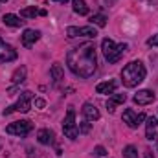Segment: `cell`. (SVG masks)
Wrapping results in <instances>:
<instances>
[{
    "label": "cell",
    "mask_w": 158,
    "mask_h": 158,
    "mask_svg": "<svg viewBox=\"0 0 158 158\" xmlns=\"http://www.w3.org/2000/svg\"><path fill=\"white\" fill-rule=\"evenodd\" d=\"M66 64L79 77L83 79L92 77L96 68H98V57H96L94 44L92 42H85V44H81L77 48H72L66 53Z\"/></svg>",
    "instance_id": "cell-1"
},
{
    "label": "cell",
    "mask_w": 158,
    "mask_h": 158,
    "mask_svg": "<svg viewBox=\"0 0 158 158\" xmlns=\"http://www.w3.org/2000/svg\"><path fill=\"white\" fill-rule=\"evenodd\" d=\"M147 76V70L143 66L142 61H131L129 64H125V68L121 70V81L127 88H134L138 86Z\"/></svg>",
    "instance_id": "cell-2"
},
{
    "label": "cell",
    "mask_w": 158,
    "mask_h": 158,
    "mask_svg": "<svg viewBox=\"0 0 158 158\" xmlns=\"http://www.w3.org/2000/svg\"><path fill=\"white\" fill-rule=\"evenodd\" d=\"M127 44L125 42H121V44H116L112 39H103L101 40V52H103V55H105V59L112 64V63H118L119 59H121V55L127 52Z\"/></svg>",
    "instance_id": "cell-3"
},
{
    "label": "cell",
    "mask_w": 158,
    "mask_h": 158,
    "mask_svg": "<svg viewBox=\"0 0 158 158\" xmlns=\"http://www.w3.org/2000/svg\"><path fill=\"white\" fill-rule=\"evenodd\" d=\"M31 99H33V94L30 92V90H24V92H20V96H19V99H17V103L15 105H11V107H6L4 109V116H9L11 112H22V114H26V112H30V109H31Z\"/></svg>",
    "instance_id": "cell-4"
},
{
    "label": "cell",
    "mask_w": 158,
    "mask_h": 158,
    "mask_svg": "<svg viewBox=\"0 0 158 158\" xmlns=\"http://www.w3.org/2000/svg\"><path fill=\"white\" fill-rule=\"evenodd\" d=\"M63 132H64L66 138L77 140L79 129H77V121H76V110H74V107L68 109L66 116H64V119H63Z\"/></svg>",
    "instance_id": "cell-5"
},
{
    "label": "cell",
    "mask_w": 158,
    "mask_h": 158,
    "mask_svg": "<svg viewBox=\"0 0 158 158\" xmlns=\"http://www.w3.org/2000/svg\"><path fill=\"white\" fill-rule=\"evenodd\" d=\"M33 129V123L30 119H20V121H13L6 127V132L7 134H15V136H26L30 134Z\"/></svg>",
    "instance_id": "cell-6"
},
{
    "label": "cell",
    "mask_w": 158,
    "mask_h": 158,
    "mask_svg": "<svg viewBox=\"0 0 158 158\" xmlns=\"http://www.w3.org/2000/svg\"><path fill=\"white\" fill-rule=\"evenodd\" d=\"M66 35L68 39H76V37H88V39H96L98 37V30L94 26H68L66 28Z\"/></svg>",
    "instance_id": "cell-7"
},
{
    "label": "cell",
    "mask_w": 158,
    "mask_h": 158,
    "mask_svg": "<svg viewBox=\"0 0 158 158\" xmlns=\"http://www.w3.org/2000/svg\"><path fill=\"white\" fill-rule=\"evenodd\" d=\"M145 114L143 112H134L132 109H127L125 112H123V123H127V127H131V129H138L143 121H145Z\"/></svg>",
    "instance_id": "cell-8"
},
{
    "label": "cell",
    "mask_w": 158,
    "mask_h": 158,
    "mask_svg": "<svg viewBox=\"0 0 158 158\" xmlns=\"http://www.w3.org/2000/svg\"><path fill=\"white\" fill-rule=\"evenodd\" d=\"M17 55L19 53L11 44H7L4 39H0V63H11L17 59Z\"/></svg>",
    "instance_id": "cell-9"
},
{
    "label": "cell",
    "mask_w": 158,
    "mask_h": 158,
    "mask_svg": "<svg viewBox=\"0 0 158 158\" xmlns=\"http://www.w3.org/2000/svg\"><path fill=\"white\" fill-rule=\"evenodd\" d=\"M134 103L136 105H140V107H145V105H151L155 99H156V96H155V92L153 90H138V94H134Z\"/></svg>",
    "instance_id": "cell-10"
},
{
    "label": "cell",
    "mask_w": 158,
    "mask_h": 158,
    "mask_svg": "<svg viewBox=\"0 0 158 158\" xmlns=\"http://www.w3.org/2000/svg\"><path fill=\"white\" fill-rule=\"evenodd\" d=\"M145 138L151 140V142H156L158 140V119L156 118H147L145 119Z\"/></svg>",
    "instance_id": "cell-11"
},
{
    "label": "cell",
    "mask_w": 158,
    "mask_h": 158,
    "mask_svg": "<svg viewBox=\"0 0 158 158\" xmlns=\"http://www.w3.org/2000/svg\"><path fill=\"white\" fill-rule=\"evenodd\" d=\"M81 112H83V116H85V119H88V121H98V119L101 118V114H99L98 107H96L94 103H90V101H86V103L83 105Z\"/></svg>",
    "instance_id": "cell-12"
},
{
    "label": "cell",
    "mask_w": 158,
    "mask_h": 158,
    "mask_svg": "<svg viewBox=\"0 0 158 158\" xmlns=\"http://www.w3.org/2000/svg\"><path fill=\"white\" fill-rule=\"evenodd\" d=\"M39 39H40L39 30H26V31L22 33V46H24V48H31Z\"/></svg>",
    "instance_id": "cell-13"
},
{
    "label": "cell",
    "mask_w": 158,
    "mask_h": 158,
    "mask_svg": "<svg viewBox=\"0 0 158 158\" xmlns=\"http://www.w3.org/2000/svg\"><path fill=\"white\" fill-rule=\"evenodd\" d=\"M53 138H55V134H53L52 129H40L39 132H37V140H39V143H42V145H52L53 143Z\"/></svg>",
    "instance_id": "cell-14"
},
{
    "label": "cell",
    "mask_w": 158,
    "mask_h": 158,
    "mask_svg": "<svg viewBox=\"0 0 158 158\" xmlns=\"http://www.w3.org/2000/svg\"><path fill=\"white\" fill-rule=\"evenodd\" d=\"M116 86H118V81H114V79L103 81V83H99V85L96 86V92H98V94H112V92L116 90Z\"/></svg>",
    "instance_id": "cell-15"
},
{
    "label": "cell",
    "mask_w": 158,
    "mask_h": 158,
    "mask_svg": "<svg viewBox=\"0 0 158 158\" xmlns=\"http://www.w3.org/2000/svg\"><path fill=\"white\" fill-rule=\"evenodd\" d=\"M50 74H52V79H53V85H59L64 79V70H63L61 63H53L52 68H50Z\"/></svg>",
    "instance_id": "cell-16"
},
{
    "label": "cell",
    "mask_w": 158,
    "mask_h": 158,
    "mask_svg": "<svg viewBox=\"0 0 158 158\" xmlns=\"http://www.w3.org/2000/svg\"><path fill=\"white\" fill-rule=\"evenodd\" d=\"M125 99H127V96H125V94H114L112 98H109V101H107V109H109V112L112 114V112L116 110V107H118V105L125 103Z\"/></svg>",
    "instance_id": "cell-17"
},
{
    "label": "cell",
    "mask_w": 158,
    "mask_h": 158,
    "mask_svg": "<svg viewBox=\"0 0 158 158\" xmlns=\"http://www.w3.org/2000/svg\"><path fill=\"white\" fill-rule=\"evenodd\" d=\"M4 24L6 26H11V28H20L22 24H24V20H20V17H17V15H13V13H7V15H4Z\"/></svg>",
    "instance_id": "cell-18"
},
{
    "label": "cell",
    "mask_w": 158,
    "mask_h": 158,
    "mask_svg": "<svg viewBox=\"0 0 158 158\" xmlns=\"http://www.w3.org/2000/svg\"><path fill=\"white\" fill-rule=\"evenodd\" d=\"M26 66H19L13 74H11V83L13 85H20V83H24V79H26Z\"/></svg>",
    "instance_id": "cell-19"
},
{
    "label": "cell",
    "mask_w": 158,
    "mask_h": 158,
    "mask_svg": "<svg viewBox=\"0 0 158 158\" xmlns=\"http://www.w3.org/2000/svg\"><path fill=\"white\" fill-rule=\"evenodd\" d=\"M72 7L77 15H86L88 13V6L85 0H72Z\"/></svg>",
    "instance_id": "cell-20"
},
{
    "label": "cell",
    "mask_w": 158,
    "mask_h": 158,
    "mask_svg": "<svg viewBox=\"0 0 158 158\" xmlns=\"http://www.w3.org/2000/svg\"><path fill=\"white\" fill-rule=\"evenodd\" d=\"M39 15V9L35 7V6H31V7H24L22 11H20V19H35Z\"/></svg>",
    "instance_id": "cell-21"
},
{
    "label": "cell",
    "mask_w": 158,
    "mask_h": 158,
    "mask_svg": "<svg viewBox=\"0 0 158 158\" xmlns=\"http://www.w3.org/2000/svg\"><path fill=\"white\" fill-rule=\"evenodd\" d=\"M90 22H92V26L105 28V26H107V17H105L103 13H98V15H94V17L90 19Z\"/></svg>",
    "instance_id": "cell-22"
},
{
    "label": "cell",
    "mask_w": 158,
    "mask_h": 158,
    "mask_svg": "<svg viewBox=\"0 0 158 158\" xmlns=\"http://www.w3.org/2000/svg\"><path fill=\"white\" fill-rule=\"evenodd\" d=\"M123 158H138V149L134 145L123 147Z\"/></svg>",
    "instance_id": "cell-23"
},
{
    "label": "cell",
    "mask_w": 158,
    "mask_h": 158,
    "mask_svg": "<svg viewBox=\"0 0 158 158\" xmlns=\"http://www.w3.org/2000/svg\"><path fill=\"white\" fill-rule=\"evenodd\" d=\"M90 129H92V123H90L88 119H85V121H81V123H79V132L88 134V132H90Z\"/></svg>",
    "instance_id": "cell-24"
},
{
    "label": "cell",
    "mask_w": 158,
    "mask_h": 158,
    "mask_svg": "<svg viewBox=\"0 0 158 158\" xmlns=\"http://www.w3.org/2000/svg\"><path fill=\"white\" fill-rule=\"evenodd\" d=\"M94 153H96L98 156H105V155H107V149H105V147H101V145H98V147L94 149Z\"/></svg>",
    "instance_id": "cell-25"
},
{
    "label": "cell",
    "mask_w": 158,
    "mask_h": 158,
    "mask_svg": "<svg viewBox=\"0 0 158 158\" xmlns=\"http://www.w3.org/2000/svg\"><path fill=\"white\" fill-rule=\"evenodd\" d=\"M35 107H37V109H44V107H46V101H44L42 98H37V99H35Z\"/></svg>",
    "instance_id": "cell-26"
},
{
    "label": "cell",
    "mask_w": 158,
    "mask_h": 158,
    "mask_svg": "<svg viewBox=\"0 0 158 158\" xmlns=\"http://www.w3.org/2000/svg\"><path fill=\"white\" fill-rule=\"evenodd\" d=\"M147 44H149V46H158V33L156 35H153L151 39L147 40Z\"/></svg>",
    "instance_id": "cell-27"
},
{
    "label": "cell",
    "mask_w": 158,
    "mask_h": 158,
    "mask_svg": "<svg viewBox=\"0 0 158 158\" xmlns=\"http://www.w3.org/2000/svg\"><path fill=\"white\" fill-rule=\"evenodd\" d=\"M145 158H155V156H153V151H151V149H145Z\"/></svg>",
    "instance_id": "cell-28"
},
{
    "label": "cell",
    "mask_w": 158,
    "mask_h": 158,
    "mask_svg": "<svg viewBox=\"0 0 158 158\" xmlns=\"http://www.w3.org/2000/svg\"><path fill=\"white\" fill-rule=\"evenodd\" d=\"M114 2H116V0H105V4H107V6H114Z\"/></svg>",
    "instance_id": "cell-29"
},
{
    "label": "cell",
    "mask_w": 158,
    "mask_h": 158,
    "mask_svg": "<svg viewBox=\"0 0 158 158\" xmlns=\"http://www.w3.org/2000/svg\"><path fill=\"white\" fill-rule=\"evenodd\" d=\"M52 2H55V4H64V2H68V0H52Z\"/></svg>",
    "instance_id": "cell-30"
},
{
    "label": "cell",
    "mask_w": 158,
    "mask_h": 158,
    "mask_svg": "<svg viewBox=\"0 0 158 158\" xmlns=\"http://www.w3.org/2000/svg\"><path fill=\"white\" fill-rule=\"evenodd\" d=\"M0 2H7V0H0Z\"/></svg>",
    "instance_id": "cell-31"
}]
</instances>
